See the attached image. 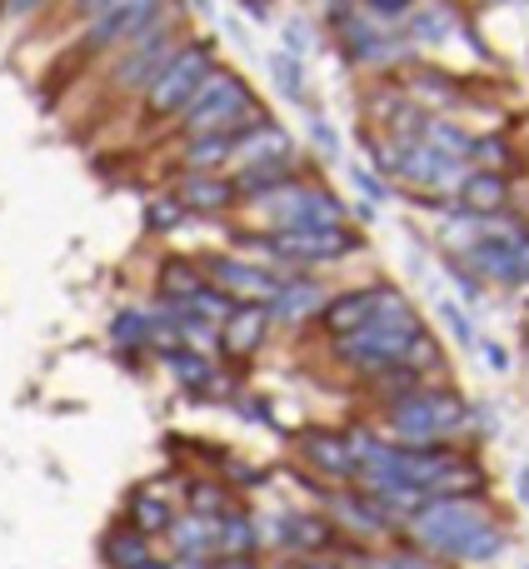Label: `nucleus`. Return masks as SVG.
<instances>
[{"label":"nucleus","mask_w":529,"mask_h":569,"mask_svg":"<svg viewBox=\"0 0 529 569\" xmlns=\"http://www.w3.org/2000/svg\"><path fill=\"white\" fill-rule=\"evenodd\" d=\"M270 216L275 230H305V226H345V206L320 186H305V180H285L280 190L250 200Z\"/></svg>","instance_id":"nucleus-5"},{"label":"nucleus","mask_w":529,"mask_h":569,"mask_svg":"<svg viewBox=\"0 0 529 569\" xmlns=\"http://www.w3.org/2000/svg\"><path fill=\"white\" fill-rule=\"evenodd\" d=\"M520 495H525V500H529V470L520 475Z\"/></svg>","instance_id":"nucleus-40"},{"label":"nucleus","mask_w":529,"mask_h":569,"mask_svg":"<svg viewBox=\"0 0 529 569\" xmlns=\"http://www.w3.org/2000/svg\"><path fill=\"white\" fill-rule=\"evenodd\" d=\"M355 186H360L365 196L375 200V206H380V200H390V190H385V180H380V176H370V170H355Z\"/></svg>","instance_id":"nucleus-31"},{"label":"nucleus","mask_w":529,"mask_h":569,"mask_svg":"<svg viewBox=\"0 0 529 569\" xmlns=\"http://www.w3.org/2000/svg\"><path fill=\"white\" fill-rule=\"evenodd\" d=\"M270 76H275V90H280L285 100H295V106H305V100H310V90H305L300 56H290V50H275V56H270Z\"/></svg>","instance_id":"nucleus-19"},{"label":"nucleus","mask_w":529,"mask_h":569,"mask_svg":"<svg viewBox=\"0 0 529 569\" xmlns=\"http://www.w3.org/2000/svg\"><path fill=\"white\" fill-rule=\"evenodd\" d=\"M505 200H510V186H505L500 170H465L460 180V210H470V216H500Z\"/></svg>","instance_id":"nucleus-12"},{"label":"nucleus","mask_w":529,"mask_h":569,"mask_svg":"<svg viewBox=\"0 0 529 569\" xmlns=\"http://www.w3.org/2000/svg\"><path fill=\"white\" fill-rule=\"evenodd\" d=\"M176 196L190 216H226V210L240 200V190H236V180L216 176V170H186V180L176 186Z\"/></svg>","instance_id":"nucleus-8"},{"label":"nucleus","mask_w":529,"mask_h":569,"mask_svg":"<svg viewBox=\"0 0 529 569\" xmlns=\"http://www.w3.org/2000/svg\"><path fill=\"white\" fill-rule=\"evenodd\" d=\"M505 550V530H495V525H485V530H475L470 540L460 545V555H455V560H495V555Z\"/></svg>","instance_id":"nucleus-25"},{"label":"nucleus","mask_w":529,"mask_h":569,"mask_svg":"<svg viewBox=\"0 0 529 569\" xmlns=\"http://www.w3.org/2000/svg\"><path fill=\"white\" fill-rule=\"evenodd\" d=\"M50 0H0V10L6 16H36V10H46Z\"/></svg>","instance_id":"nucleus-34"},{"label":"nucleus","mask_w":529,"mask_h":569,"mask_svg":"<svg viewBox=\"0 0 529 569\" xmlns=\"http://www.w3.org/2000/svg\"><path fill=\"white\" fill-rule=\"evenodd\" d=\"M275 535H280V545H290V550H310V545L330 540V525L315 520V515H285V520L275 525Z\"/></svg>","instance_id":"nucleus-18"},{"label":"nucleus","mask_w":529,"mask_h":569,"mask_svg":"<svg viewBox=\"0 0 529 569\" xmlns=\"http://www.w3.org/2000/svg\"><path fill=\"white\" fill-rule=\"evenodd\" d=\"M106 550H110V565H120V569H140L150 560V555H146V535H140L136 525H130L126 535H110Z\"/></svg>","instance_id":"nucleus-22"},{"label":"nucleus","mask_w":529,"mask_h":569,"mask_svg":"<svg viewBox=\"0 0 529 569\" xmlns=\"http://www.w3.org/2000/svg\"><path fill=\"white\" fill-rule=\"evenodd\" d=\"M206 266L200 260H186V256H166L160 260V270H156V290H160V300L166 305H180V300H190L196 290H206Z\"/></svg>","instance_id":"nucleus-14"},{"label":"nucleus","mask_w":529,"mask_h":569,"mask_svg":"<svg viewBox=\"0 0 529 569\" xmlns=\"http://www.w3.org/2000/svg\"><path fill=\"white\" fill-rule=\"evenodd\" d=\"M460 10L450 6V0H430V6H415L410 16H405V36L420 40V46H445L450 36H460Z\"/></svg>","instance_id":"nucleus-11"},{"label":"nucleus","mask_w":529,"mask_h":569,"mask_svg":"<svg viewBox=\"0 0 529 569\" xmlns=\"http://www.w3.org/2000/svg\"><path fill=\"white\" fill-rule=\"evenodd\" d=\"M190 505H196L200 515H216V520H226L230 515V500H226V490H216V485H196V490H190Z\"/></svg>","instance_id":"nucleus-29"},{"label":"nucleus","mask_w":529,"mask_h":569,"mask_svg":"<svg viewBox=\"0 0 529 569\" xmlns=\"http://www.w3.org/2000/svg\"><path fill=\"white\" fill-rule=\"evenodd\" d=\"M166 370L176 375L180 385H190V390H206L210 385V360L200 350H180V345L176 350H166Z\"/></svg>","instance_id":"nucleus-20"},{"label":"nucleus","mask_w":529,"mask_h":569,"mask_svg":"<svg viewBox=\"0 0 529 569\" xmlns=\"http://www.w3.org/2000/svg\"><path fill=\"white\" fill-rule=\"evenodd\" d=\"M226 545H230V550H240V545H250V525L240 520V515H226Z\"/></svg>","instance_id":"nucleus-33"},{"label":"nucleus","mask_w":529,"mask_h":569,"mask_svg":"<svg viewBox=\"0 0 529 569\" xmlns=\"http://www.w3.org/2000/svg\"><path fill=\"white\" fill-rule=\"evenodd\" d=\"M325 310V290L315 280H305V276H285L280 284V295L270 300V320H310V315H320Z\"/></svg>","instance_id":"nucleus-13"},{"label":"nucleus","mask_w":529,"mask_h":569,"mask_svg":"<svg viewBox=\"0 0 529 569\" xmlns=\"http://www.w3.org/2000/svg\"><path fill=\"white\" fill-rule=\"evenodd\" d=\"M470 420V410L460 405V395L450 390H430V395H400L390 410V430L400 435V440H410L415 450H430L440 435L460 430V425Z\"/></svg>","instance_id":"nucleus-4"},{"label":"nucleus","mask_w":529,"mask_h":569,"mask_svg":"<svg viewBox=\"0 0 529 569\" xmlns=\"http://www.w3.org/2000/svg\"><path fill=\"white\" fill-rule=\"evenodd\" d=\"M485 360H490V370H510V355H505L495 340H485Z\"/></svg>","instance_id":"nucleus-35"},{"label":"nucleus","mask_w":529,"mask_h":569,"mask_svg":"<svg viewBox=\"0 0 529 569\" xmlns=\"http://www.w3.org/2000/svg\"><path fill=\"white\" fill-rule=\"evenodd\" d=\"M264 330H270V310H264V305H236V310L220 320V350L226 355H256Z\"/></svg>","instance_id":"nucleus-9"},{"label":"nucleus","mask_w":529,"mask_h":569,"mask_svg":"<svg viewBox=\"0 0 529 569\" xmlns=\"http://www.w3.org/2000/svg\"><path fill=\"white\" fill-rule=\"evenodd\" d=\"M390 569H430L425 560H390Z\"/></svg>","instance_id":"nucleus-36"},{"label":"nucleus","mask_w":529,"mask_h":569,"mask_svg":"<svg viewBox=\"0 0 529 569\" xmlns=\"http://www.w3.org/2000/svg\"><path fill=\"white\" fill-rule=\"evenodd\" d=\"M186 216H190V210L180 206V196L170 190V196H156V200L146 206V230H150V236H160V230H176Z\"/></svg>","instance_id":"nucleus-23"},{"label":"nucleus","mask_w":529,"mask_h":569,"mask_svg":"<svg viewBox=\"0 0 529 569\" xmlns=\"http://www.w3.org/2000/svg\"><path fill=\"white\" fill-rule=\"evenodd\" d=\"M355 6L365 10V16H375V20H385V26H395V20H405L420 0H355Z\"/></svg>","instance_id":"nucleus-27"},{"label":"nucleus","mask_w":529,"mask_h":569,"mask_svg":"<svg viewBox=\"0 0 529 569\" xmlns=\"http://www.w3.org/2000/svg\"><path fill=\"white\" fill-rule=\"evenodd\" d=\"M256 126H270L264 106L250 96V86L236 76V70H210L206 86L190 96V106L180 110V136H246Z\"/></svg>","instance_id":"nucleus-1"},{"label":"nucleus","mask_w":529,"mask_h":569,"mask_svg":"<svg viewBox=\"0 0 529 569\" xmlns=\"http://www.w3.org/2000/svg\"><path fill=\"white\" fill-rule=\"evenodd\" d=\"M490 525V510H480L475 500H465V495H445V505H430V510L415 515V535H420L430 550L440 555H460V545L470 540L475 530H485Z\"/></svg>","instance_id":"nucleus-6"},{"label":"nucleus","mask_w":529,"mask_h":569,"mask_svg":"<svg viewBox=\"0 0 529 569\" xmlns=\"http://www.w3.org/2000/svg\"><path fill=\"white\" fill-rule=\"evenodd\" d=\"M110 340H116V345H130V350H140V345H150V340H156V315L120 310L116 320H110Z\"/></svg>","instance_id":"nucleus-21"},{"label":"nucleus","mask_w":529,"mask_h":569,"mask_svg":"<svg viewBox=\"0 0 529 569\" xmlns=\"http://www.w3.org/2000/svg\"><path fill=\"white\" fill-rule=\"evenodd\" d=\"M220 569H256V565H246V560H226Z\"/></svg>","instance_id":"nucleus-38"},{"label":"nucleus","mask_w":529,"mask_h":569,"mask_svg":"<svg viewBox=\"0 0 529 569\" xmlns=\"http://www.w3.org/2000/svg\"><path fill=\"white\" fill-rule=\"evenodd\" d=\"M190 10H206V16H210L216 6H210V0H190Z\"/></svg>","instance_id":"nucleus-37"},{"label":"nucleus","mask_w":529,"mask_h":569,"mask_svg":"<svg viewBox=\"0 0 529 569\" xmlns=\"http://www.w3.org/2000/svg\"><path fill=\"white\" fill-rule=\"evenodd\" d=\"M230 150H236L230 136H190L180 166L186 170H220V166H230Z\"/></svg>","instance_id":"nucleus-17"},{"label":"nucleus","mask_w":529,"mask_h":569,"mask_svg":"<svg viewBox=\"0 0 529 569\" xmlns=\"http://www.w3.org/2000/svg\"><path fill=\"white\" fill-rule=\"evenodd\" d=\"M285 50H290V56H310V50H315V30H310V20H300V16L285 20Z\"/></svg>","instance_id":"nucleus-28"},{"label":"nucleus","mask_w":529,"mask_h":569,"mask_svg":"<svg viewBox=\"0 0 529 569\" xmlns=\"http://www.w3.org/2000/svg\"><path fill=\"white\" fill-rule=\"evenodd\" d=\"M216 70V40H180L176 56L166 60V66L156 70V80H150L140 96H146V116L150 120H170L180 116V110L190 106V96H196L200 86H206V76Z\"/></svg>","instance_id":"nucleus-2"},{"label":"nucleus","mask_w":529,"mask_h":569,"mask_svg":"<svg viewBox=\"0 0 529 569\" xmlns=\"http://www.w3.org/2000/svg\"><path fill=\"white\" fill-rule=\"evenodd\" d=\"M200 266H206V280L216 290H226L236 305H270L285 284V276H275V270H264L246 256H206Z\"/></svg>","instance_id":"nucleus-7"},{"label":"nucleus","mask_w":529,"mask_h":569,"mask_svg":"<svg viewBox=\"0 0 529 569\" xmlns=\"http://www.w3.org/2000/svg\"><path fill=\"white\" fill-rule=\"evenodd\" d=\"M270 160H295V146H290V136H285L280 126H256V130H246V136H236V150H230V166H270Z\"/></svg>","instance_id":"nucleus-10"},{"label":"nucleus","mask_w":529,"mask_h":569,"mask_svg":"<svg viewBox=\"0 0 529 569\" xmlns=\"http://www.w3.org/2000/svg\"><path fill=\"white\" fill-rule=\"evenodd\" d=\"M240 246L270 250L285 266H330L360 250V236L350 226H305V230H275V236H240Z\"/></svg>","instance_id":"nucleus-3"},{"label":"nucleus","mask_w":529,"mask_h":569,"mask_svg":"<svg viewBox=\"0 0 529 569\" xmlns=\"http://www.w3.org/2000/svg\"><path fill=\"white\" fill-rule=\"evenodd\" d=\"M310 136H315V146H320L325 156H340V136H335L325 120H310Z\"/></svg>","instance_id":"nucleus-32"},{"label":"nucleus","mask_w":529,"mask_h":569,"mask_svg":"<svg viewBox=\"0 0 529 569\" xmlns=\"http://www.w3.org/2000/svg\"><path fill=\"white\" fill-rule=\"evenodd\" d=\"M335 510H340V520H345V525H355V530H365V535L385 530L380 505H370V500H335Z\"/></svg>","instance_id":"nucleus-26"},{"label":"nucleus","mask_w":529,"mask_h":569,"mask_svg":"<svg viewBox=\"0 0 529 569\" xmlns=\"http://www.w3.org/2000/svg\"><path fill=\"white\" fill-rule=\"evenodd\" d=\"M440 315H445V325L455 330V340H475V330H470V320H465V310L455 300H440Z\"/></svg>","instance_id":"nucleus-30"},{"label":"nucleus","mask_w":529,"mask_h":569,"mask_svg":"<svg viewBox=\"0 0 529 569\" xmlns=\"http://www.w3.org/2000/svg\"><path fill=\"white\" fill-rule=\"evenodd\" d=\"M370 310H375V284L370 290H345V295H335V300H325L320 320L330 335H350V330L370 325Z\"/></svg>","instance_id":"nucleus-15"},{"label":"nucleus","mask_w":529,"mask_h":569,"mask_svg":"<svg viewBox=\"0 0 529 569\" xmlns=\"http://www.w3.org/2000/svg\"><path fill=\"white\" fill-rule=\"evenodd\" d=\"M305 455H310L320 470H330V475H355V450H350V440H340V435H305Z\"/></svg>","instance_id":"nucleus-16"},{"label":"nucleus","mask_w":529,"mask_h":569,"mask_svg":"<svg viewBox=\"0 0 529 569\" xmlns=\"http://www.w3.org/2000/svg\"><path fill=\"white\" fill-rule=\"evenodd\" d=\"M340 6H350V0H325V16H330V10H340Z\"/></svg>","instance_id":"nucleus-39"},{"label":"nucleus","mask_w":529,"mask_h":569,"mask_svg":"<svg viewBox=\"0 0 529 569\" xmlns=\"http://www.w3.org/2000/svg\"><path fill=\"white\" fill-rule=\"evenodd\" d=\"M140 569H170V565H160V560H146V565H140Z\"/></svg>","instance_id":"nucleus-41"},{"label":"nucleus","mask_w":529,"mask_h":569,"mask_svg":"<svg viewBox=\"0 0 529 569\" xmlns=\"http://www.w3.org/2000/svg\"><path fill=\"white\" fill-rule=\"evenodd\" d=\"M305 569H335V565H325V560H310V565H305Z\"/></svg>","instance_id":"nucleus-42"},{"label":"nucleus","mask_w":529,"mask_h":569,"mask_svg":"<svg viewBox=\"0 0 529 569\" xmlns=\"http://www.w3.org/2000/svg\"><path fill=\"white\" fill-rule=\"evenodd\" d=\"M130 525H136L140 535H160V530H176V515H170V505L150 500V495H140L136 500V515H130Z\"/></svg>","instance_id":"nucleus-24"}]
</instances>
